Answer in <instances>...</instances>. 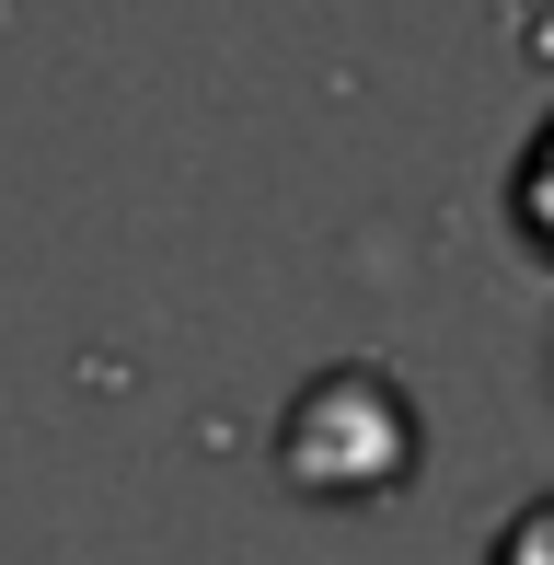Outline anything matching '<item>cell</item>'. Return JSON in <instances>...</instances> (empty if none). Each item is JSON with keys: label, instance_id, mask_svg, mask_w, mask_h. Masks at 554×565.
Here are the masks:
<instances>
[{"label": "cell", "instance_id": "obj_1", "mask_svg": "<svg viewBox=\"0 0 554 565\" xmlns=\"http://www.w3.org/2000/svg\"><path fill=\"white\" fill-rule=\"evenodd\" d=\"M277 461H289L300 497H382L416 461V416L382 370H323L289 404V427H277Z\"/></svg>", "mask_w": 554, "mask_h": 565}, {"label": "cell", "instance_id": "obj_2", "mask_svg": "<svg viewBox=\"0 0 554 565\" xmlns=\"http://www.w3.org/2000/svg\"><path fill=\"white\" fill-rule=\"evenodd\" d=\"M520 231H532V243L554 254V127L532 139V162H520Z\"/></svg>", "mask_w": 554, "mask_h": 565}]
</instances>
